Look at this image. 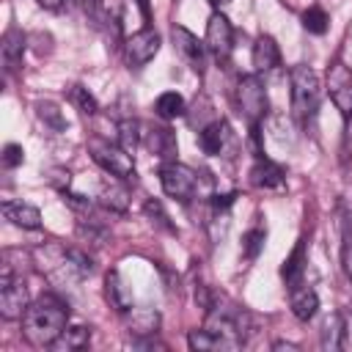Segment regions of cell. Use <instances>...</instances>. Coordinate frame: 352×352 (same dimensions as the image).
<instances>
[{"instance_id": "d6a6232c", "label": "cell", "mask_w": 352, "mask_h": 352, "mask_svg": "<svg viewBox=\"0 0 352 352\" xmlns=\"http://www.w3.org/2000/svg\"><path fill=\"white\" fill-rule=\"evenodd\" d=\"M28 47H30L38 58H44V55H50V52L55 50V38H52V33H47V30H33V33L28 36Z\"/></svg>"}, {"instance_id": "8d00e7d4", "label": "cell", "mask_w": 352, "mask_h": 352, "mask_svg": "<svg viewBox=\"0 0 352 352\" xmlns=\"http://www.w3.org/2000/svg\"><path fill=\"white\" fill-rule=\"evenodd\" d=\"M341 349H352V316H344V344Z\"/></svg>"}, {"instance_id": "d6986e66", "label": "cell", "mask_w": 352, "mask_h": 352, "mask_svg": "<svg viewBox=\"0 0 352 352\" xmlns=\"http://www.w3.org/2000/svg\"><path fill=\"white\" fill-rule=\"evenodd\" d=\"M104 300L110 302V308H116L118 314H126L132 308V292L126 289V283L121 280L118 270H110L104 275Z\"/></svg>"}, {"instance_id": "6da1fadb", "label": "cell", "mask_w": 352, "mask_h": 352, "mask_svg": "<svg viewBox=\"0 0 352 352\" xmlns=\"http://www.w3.org/2000/svg\"><path fill=\"white\" fill-rule=\"evenodd\" d=\"M66 324L69 305L55 294L38 297L22 316V333L33 346H52V341L66 330Z\"/></svg>"}, {"instance_id": "4316f807", "label": "cell", "mask_w": 352, "mask_h": 352, "mask_svg": "<svg viewBox=\"0 0 352 352\" xmlns=\"http://www.w3.org/2000/svg\"><path fill=\"white\" fill-rule=\"evenodd\" d=\"M264 242H267V228H261V226L248 228L245 236H242V256H245L248 261L258 258V253L264 250Z\"/></svg>"}, {"instance_id": "484cf974", "label": "cell", "mask_w": 352, "mask_h": 352, "mask_svg": "<svg viewBox=\"0 0 352 352\" xmlns=\"http://www.w3.org/2000/svg\"><path fill=\"white\" fill-rule=\"evenodd\" d=\"M116 143H121L126 151H135L143 143V124H138L135 118H121L116 124Z\"/></svg>"}, {"instance_id": "74e56055", "label": "cell", "mask_w": 352, "mask_h": 352, "mask_svg": "<svg viewBox=\"0 0 352 352\" xmlns=\"http://www.w3.org/2000/svg\"><path fill=\"white\" fill-rule=\"evenodd\" d=\"M41 8H47V11H63L66 6H69V0H36Z\"/></svg>"}, {"instance_id": "9a60e30c", "label": "cell", "mask_w": 352, "mask_h": 352, "mask_svg": "<svg viewBox=\"0 0 352 352\" xmlns=\"http://www.w3.org/2000/svg\"><path fill=\"white\" fill-rule=\"evenodd\" d=\"M228 138H231V132H228L226 121H209V124H204L201 132H198V146H201L204 154L220 157V154L226 151V140H228Z\"/></svg>"}, {"instance_id": "44dd1931", "label": "cell", "mask_w": 352, "mask_h": 352, "mask_svg": "<svg viewBox=\"0 0 352 352\" xmlns=\"http://www.w3.org/2000/svg\"><path fill=\"white\" fill-rule=\"evenodd\" d=\"M319 344H322V349H341V344H344V314L333 311L322 319Z\"/></svg>"}, {"instance_id": "d4e9b609", "label": "cell", "mask_w": 352, "mask_h": 352, "mask_svg": "<svg viewBox=\"0 0 352 352\" xmlns=\"http://www.w3.org/2000/svg\"><path fill=\"white\" fill-rule=\"evenodd\" d=\"M99 206L110 209V212H126L129 206V192L124 184L118 182H110V184H102L99 190Z\"/></svg>"}, {"instance_id": "9c48e42d", "label": "cell", "mask_w": 352, "mask_h": 352, "mask_svg": "<svg viewBox=\"0 0 352 352\" xmlns=\"http://www.w3.org/2000/svg\"><path fill=\"white\" fill-rule=\"evenodd\" d=\"M327 91L333 104L341 110L344 118L352 116V69L341 60H333L330 72H327Z\"/></svg>"}, {"instance_id": "e575fe53", "label": "cell", "mask_w": 352, "mask_h": 352, "mask_svg": "<svg viewBox=\"0 0 352 352\" xmlns=\"http://www.w3.org/2000/svg\"><path fill=\"white\" fill-rule=\"evenodd\" d=\"M47 182H50L52 187H58L60 192H66L69 184H72V173H69L66 168H50V170H47Z\"/></svg>"}, {"instance_id": "1f68e13d", "label": "cell", "mask_w": 352, "mask_h": 352, "mask_svg": "<svg viewBox=\"0 0 352 352\" xmlns=\"http://www.w3.org/2000/svg\"><path fill=\"white\" fill-rule=\"evenodd\" d=\"M187 344H190V349H195V352H212V349H220L217 338H214L206 327H201V330H190Z\"/></svg>"}, {"instance_id": "f1b7e54d", "label": "cell", "mask_w": 352, "mask_h": 352, "mask_svg": "<svg viewBox=\"0 0 352 352\" xmlns=\"http://www.w3.org/2000/svg\"><path fill=\"white\" fill-rule=\"evenodd\" d=\"M143 212H146V217H148V223H151V226H157V228H162V231H168V234H176V226L170 223V217H168V212H165L162 201L148 198V201L143 204Z\"/></svg>"}, {"instance_id": "e0dca14e", "label": "cell", "mask_w": 352, "mask_h": 352, "mask_svg": "<svg viewBox=\"0 0 352 352\" xmlns=\"http://www.w3.org/2000/svg\"><path fill=\"white\" fill-rule=\"evenodd\" d=\"M250 182L256 187H264V190H280L283 182H286V173L280 165H275L272 160L267 157H258L256 165L250 168Z\"/></svg>"}, {"instance_id": "ac0fdd59", "label": "cell", "mask_w": 352, "mask_h": 352, "mask_svg": "<svg viewBox=\"0 0 352 352\" xmlns=\"http://www.w3.org/2000/svg\"><path fill=\"white\" fill-rule=\"evenodd\" d=\"M305 264H308V258H305V239H297V245L292 248V253H289V256L283 258V264H280V278L286 280L289 289H294V286L302 283Z\"/></svg>"}, {"instance_id": "ab89813d", "label": "cell", "mask_w": 352, "mask_h": 352, "mask_svg": "<svg viewBox=\"0 0 352 352\" xmlns=\"http://www.w3.org/2000/svg\"><path fill=\"white\" fill-rule=\"evenodd\" d=\"M138 6H140V11H143V19L148 22V19H151V11H148V0H138Z\"/></svg>"}, {"instance_id": "8992f818", "label": "cell", "mask_w": 352, "mask_h": 352, "mask_svg": "<svg viewBox=\"0 0 352 352\" xmlns=\"http://www.w3.org/2000/svg\"><path fill=\"white\" fill-rule=\"evenodd\" d=\"M204 41H206V50L212 52V58L217 63H228V58L234 52V28H231V22H228L226 14L214 11L209 16V22H206V38Z\"/></svg>"}, {"instance_id": "603a6c76", "label": "cell", "mask_w": 352, "mask_h": 352, "mask_svg": "<svg viewBox=\"0 0 352 352\" xmlns=\"http://www.w3.org/2000/svg\"><path fill=\"white\" fill-rule=\"evenodd\" d=\"M88 341H91V327H85V324H66V330L52 341V346L50 349H55V352H72V349H82V346H88Z\"/></svg>"}, {"instance_id": "d590c367", "label": "cell", "mask_w": 352, "mask_h": 352, "mask_svg": "<svg viewBox=\"0 0 352 352\" xmlns=\"http://www.w3.org/2000/svg\"><path fill=\"white\" fill-rule=\"evenodd\" d=\"M234 198H236L234 192H223V195L217 192V195H212V209H220V212H226V209L234 204Z\"/></svg>"}, {"instance_id": "7a4b0ae2", "label": "cell", "mask_w": 352, "mask_h": 352, "mask_svg": "<svg viewBox=\"0 0 352 352\" xmlns=\"http://www.w3.org/2000/svg\"><path fill=\"white\" fill-rule=\"evenodd\" d=\"M289 85H292V116L300 124L314 121V116L319 110V94H322L316 72L305 63H297L289 72Z\"/></svg>"}, {"instance_id": "2e32d148", "label": "cell", "mask_w": 352, "mask_h": 352, "mask_svg": "<svg viewBox=\"0 0 352 352\" xmlns=\"http://www.w3.org/2000/svg\"><path fill=\"white\" fill-rule=\"evenodd\" d=\"M253 69L258 72V74H267V72H272L278 63H280V50H278V41L272 38V36H267V33H261L258 38H256V44H253Z\"/></svg>"}, {"instance_id": "277c9868", "label": "cell", "mask_w": 352, "mask_h": 352, "mask_svg": "<svg viewBox=\"0 0 352 352\" xmlns=\"http://www.w3.org/2000/svg\"><path fill=\"white\" fill-rule=\"evenodd\" d=\"M160 184H162L165 195H170V198H176V201L187 204V201H192V198L198 195L201 179H198V173H195L192 168H187V165H182V162H176V160H170V162H162V165H160Z\"/></svg>"}, {"instance_id": "7c38bea8", "label": "cell", "mask_w": 352, "mask_h": 352, "mask_svg": "<svg viewBox=\"0 0 352 352\" xmlns=\"http://www.w3.org/2000/svg\"><path fill=\"white\" fill-rule=\"evenodd\" d=\"M143 146L162 162L176 160V138L168 126H143Z\"/></svg>"}, {"instance_id": "5bb4252c", "label": "cell", "mask_w": 352, "mask_h": 352, "mask_svg": "<svg viewBox=\"0 0 352 352\" xmlns=\"http://www.w3.org/2000/svg\"><path fill=\"white\" fill-rule=\"evenodd\" d=\"M124 324H126V330L132 333V336H138V338H154L157 336V330H160V314L154 311V308H129L126 314H124Z\"/></svg>"}, {"instance_id": "4dcf8cb0", "label": "cell", "mask_w": 352, "mask_h": 352, "mask_svg": "<svg viewBox=\"0 0 352 352\" xmlns=\"http://www.w3.org/2000/svg\"><path fill=\"white\" fill-rule=\"evenodd\" d=\"M341 267L352 278V220H341Z\"/></svg>"}, {"instance_id": "ffe728a7", "label": "cell", "mask_w": 352, "mask_h": 352, "mask_svg": "<svg viewBox=\"0 0 352 352\" xmlns=\"http://www.w3.org/2000/svg\"><path fill=\"white\" fill-rule=\"evenodd\" d=\"M316 311H319V294L305 283L294 286L292 289V314L300 322H311L316 316Z\"/></svg>"}, {"instance_id": "cb8c5ba5", "label": "cell", "mask_w": 352, "mask_h": 352, "mask_svg": "<svg viewBox=\"0 0 352 352\" xmlns=\"http://www.w3.org/2000/svg\"><path fill=\"white\" fill-rule=\"evenodd\" d=\"M154 113L162 118V121H173L179 116L187 113V104H184V96L176 94V91H162L157 99H154Z\"/></svg>"}, {"instance_id": "836d02e7", "label": "cell", "mask_w": 352, "mask_h": 352, "mask_svg": "<svg viewBox=\"0 0 352 352\" xmlns=\"http://www.w3.org/2000/svg\"><path fill=\"white\" fill-rule=\"evenodd\" d=\"M0 160H3V168H8V170H11V168H19V165L25 162V148H22L19 143H6Z\"/></svg>"}, {"instance_id": "f546056e", "label": "cell", "mask_w": 352, "mask_h": 352, "mask_svg": "<svg viewBox=\"0 0 352 352\" xmlns=\"http://www.w3.org/2000/svg\"><path fill=\"white\" fill-rule=\"evenodd\" d=\"M69 99H72V104L80 110V113H85V116H96V110H99V104H96V99H94V94L85 88V85H72V91H69Z\"/></svg>"}, {"instance_id": "5b68a950", "label": "cell", "mask_w": 352, "mask_h": 352, "mask_svg": "<svg viewBox=\"0 0 352 352\" xmlns=\"http://www.w3.org/2000/svg\"><path fill=\"white\" fill-rule=\"evenodd\" d=\"M236 104H239V113L250 121V126L261 124V118L267 116V91L258 74H245L236 82Z\"/></svg>"}, {"instance_id": "8fae6325", "label": "cell", "mask_w": 352, "mask_h": 352, "mask_svg": "<svg viewBox=\"0 0 352 352\" xmlns=\"http://www.w3.org/2000/svg\"><path fill=\"white\" fill-rule=\"evenodd\" d=\"M25 50H28V36H25L19 28H8V30L0 36V60H3V69H6L8 74L19 72Z\"/></svg>"}, {"instance_id": "60d3db41", "label": "cell", "mask_w": 352, "mask_h": 352, "mask_svg": "<svg viewBox=\"0 0 352 352\" xmlns=\"http://www.w3.org/2000/svg\"><path fill=\"white\" fill-rule=\"evenodd\" d=\"M212 6H223V3H228V0H209Z\"/></svg>"}, {"instance_id": "52a82bcc", "label": "cell", "mask_w": 352, "mask_h": 352, "mask_svg": "<svg viewBox=\"0 0 352 352\" xmlns=\"http://www.w3.org/2000/svg\"><path fill=\"white\" fill-rule=\"evenodd\" d=\"M160 33L154 28H143L138 33H132L126 41H124V58L132 69H140L146 66L148 60H154V55L160 52Z\"/></svg>"}, {"instance_id": "30bf717a", "label": "cell", "mask_w": 352, "mask_h": 352, "mask_svg": "<svg viewBox=\"0 0 352 352\" xmlns=\"http://www.w3.org/2000/svg\"><path fill=\"white\" fill-rule=\"evenodd\" d=\"M28 308H30V297H28L22 278L11 280L8 286H0V316L3 319H8V322L22 319Z\"/></svg>"}, {"instance_id": "4fadbf2b", "label": "cell", "mask_w": 352, "mask_h": 352, "mask_svg": "<svg viewBox=\"0 0 352 352\" xmlns=\"http://www.w3.org/2000/svg\"><path fill=\"white\" fill-rule=\"evenodd\" d=\"M0 212H3V217L11 226L25 228V231H36L41 226V212L33 204H25V201H3Z\"/></svg>"}, {"instance_id": "3957f363", "label": "cell", "mask_w": 352, "mask_h": 352, "mask_svg": "<svg viewBox=\"0 0 352 352\" xmlns=\"http://www.w3.org/2000/svg\"><path fill=\"white\" fill-rule=\"evenodd\" d=\"M88 151L94 157V162L116 176V179H132L135 176V160H132V151H126L121 143H110L104 138H91L88 140Z\"/></svg>"}, {"instance_id": "83f0119b", "label": "cell", "mask_w": 352, "mask_h": 352, "mask_svg": "<svg viewBox=\"0 0 352 352\" xmlns=\"http://www.w3.org/2000/svg\"><path fill=\"white\" fill-rule=\"evenodd\" d=\"M302 28H305L308 33H314V36H324L327 28H330V16H327V11L319 8V6L305 8V11H302Z\"/></svg>"}, {"instance_id": "7402d4cb", "label": "cell", "mask_w": 352, "mask_h": 352, "mask_svg": "<svg viewBox=\"0 0 352 352\" xmlns=\"http://www.w3.org/2000/svg\"><path fill=\"white\" fill-rule=\"evenodd\" d=\"M36 118L52 132V135H60V132H66V126H69V121H66V116H63V110L55 104V102H50V99H38L36 104Z\"/></svg>"}, {"instance_id": "ba28073f", "label": "cell", "mask_w": 352, "mask_h": 352, "mask_svg": "<svg viewBox=\"0 0 352 352\" xmlns=\"http://www.w3.org/2000/svg\"><path fill=\"white\" fill-rule=\"evenodd\" d=\"M170 38H173V47H176V52L190 63V69L192 72H198V74H204V69H206V41H201L192 30H187L184 25H173V30H170Z\"/></svg>"}, {"instance_id": "f35d334b", "label": "cell", "mask_w": 352, "mask_h": 352, "mask_svg": "<svg viewBox=\"0 0 352 352\" xmlns=\"http://www.w3.org/2000/svg\"><path fill=\"white\" fill-rule=\"evenodd\" d=\"M272 349H278V352H280V349H292V352H294V349H300V346H297V344H292V341H275V344H272Z\"/></svg>"}]
</instances>
